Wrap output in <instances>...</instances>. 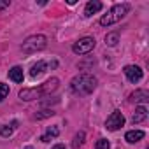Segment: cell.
<instances>
[{"label": "cell", "instance_id": "cell-23", "mask_svg": "<svg viewBox=\"0 0 149 149\" xmlns=\"http://www.w3.org/2000/svg\"><path fill=\"white\" fill-rule=\"evenodd\" d=\"M25 149H33V147H32V146H26V147H25Z\"/></svg>", "mask_w": 149, "mask_h": 149}, {"label": "cell", "instance_id": "cell-2", "mask_svg": "<svg viewBox=\"0 0 149 149\" xmlns=\"http://www.w3.org/2000/svg\"><path fill=\"white\" fill-rule=\"evenodd\" d=\"M97 88V77L93 74H88V72H83L79 76H76L72 81H70V90L76 93V95H90L93 93Z\"/></svg>", "mask_w": 149, "mask_h": 149}, {"label": "cell", "instance_id": "cell-12", "mask_svg": "<svg viewBox=\"0 0 149 149\" xmlns=\"http://www.w3.org/2000/svg\"><path fill=\"white\" fill-rule=\"evenodd\" d=\"M18 121L14 119V121H11L9 125H4V126H0V135H2V137H11L13 133H14V130L18 128Z\"/></svg>", "mask_w": 149, "mask_h": 149}, {"label": "cell", "instance_id": "cell-3", "mask_svg": "<svg viewBox=\"0 0 149 149\" xmlns=\"http://www.w3.org/2000/svg\"><path fill=\"white\" fill-rule=\"evenodd\" d=\"M128 11H130V6H128V4H116V6H112V7L107 11V14H104V16L100 18V25H102V26L116 25L118 21H121V19L128 14Z\"/></svg>", "mask_w": 149, "mask_h": 149}, {"label": "cell", "instance_id": "cell-6", "mask_svg": "<svg viewBox=\"0 0 149 149\" xmlns=\"http://www.w3.org/2000/svg\"><path fill=\"white\" fill-rule=\"evenodd\" d=\"M123 126H125V116H123L121 111H114V112L107 118V121H105V128H107L109 132H116V130H119V128H123Z\"/></svg>", "mask_w": 149, "mask_h": 149}, {"label": "cell", "instance_id": "cell-15", "mask_svg": "<svg viewBox=\"0 0 149 149\" xmlns=\"http://www.w3.org/2000/svg\"><path fill=\"white\" fill-rule=\"evenodd\" d=\"M132 100H133V102L146 104V102H149V93H147L146 90H137L135 93H132Z\"/></svg>", "mask_w": 149, "mask_h": 149}, {"label": "cell", "instance_id": "cell-4", "mask_svg": "<svg viewBox=\"0 0 149 149\" xmlns=\"http://www.w3.org/2000/svg\"><path fill=\"white\" fill-rule=\"evenodd\" d=\"M46 46H47V37L37 33V35L28 37V39L21 44V51L26 53V54H33V53H37V51L46 49Z\"/></svg>", "mask_w": 149, "mask_h": 149}, {"label": "cell", "instance_id": "cell-20", "mask_svg": "<svg viewBox=\"0 0 149 149\" xmlns=\"http://www.w3.org/2000/svg\"><path fill=\"white\" fill-rule=\"evenodd\" d=\"M54 112L49 109V111H40V114H35V119H42V118H49V116H53Z\"/></svg>", "mask_w": 149, "mask_h": 149}, {"label": "cell", "instance_id": "cell-22", "mask_svg": "<svg viewBox=\"0 0 149 149\" xmlns=\"http://www.w3.org/2000/svg\"><path fill=\"white\" fill-rule=\"evenodd\" d=\"M51 149H67V147H65L63 144H56V146H53Z\"/></svg>", "mask_w": 149, "mask_h": 149}, {"label": "cell", "instance_id": "cell-17", "mask_svg": "<svg viewBox=\"0 0 149 149\" xmlns=\"http://www.w3.org/2000/svg\"><path fill=\"white\" fill-rule=\"evenodd\" d=\"M84 137H86V133H84V132H79V133H77L76 137H74L72 147H74V149H77V147H79V146H81V144L84 142Z\"/></svg>", "mask_w": 149, "mask_h": 149}, {"label": "cell", "instance_id": "cell-13", "mask_svg": "<svg viewBox=\"0 0 149 149\" xmlns=\"http://www.w3.org/2000/svg\"><path fill=\"white\" fill-rule=\"evenodd\" d=\"M23 68L21 67H13L9 70V79L14 81V83H23Z\"/></svg>", "mask_w": 149, "mask_h": 149}, {"label": "cell", "instance_id": "cell-18", "mask_svg": "<svg viewBox=\"0 0 149 149\" xmlns=\"http://www.w3.org/2000/svg\"><path fill=\"white\" fill-rule=\"evenodd\" d=\"M7 95H9V86L6 83H0V102H4Z\"/></svg>", "mask_w": 149, "mask_h": 149}, {"label": "cell", "instance_id": "cell-14", "mask_svg": "<svg viewBox=\"0 0 149 149\" xmlns=\"http://www.w3.org/2000/svg\"><path fill=\"white\" fill-rule=\"evenodd\" d=\"M58 135H60V128H58V126H49V128L46 130V133L40 137V140H42V142H49V140L56 139Z\"/></svg>", "mask_w": 149, "mask_h": 149}, {"label": "cell", "instance_id": "cell-7", "mask_svg": "<svg viewBox=\"0 0 149 149\" xmlns=\"http://www.w3.org/2000/svg\"><path fill=\"white\" fill-rule=\"evenodd\" d=\"M125 76H126V79L130 81V83H139V81H142V77H144V72H142V68L140 67H137V65H126L125 67Z\"/></svg>", "mask_w": 149, "mask_h": 149}, {"label": "cell", "instance_id": "cell-21", "mask_svg": "<svg viewBox=\"0 0 149 149\" xmlns=\"http://www.w3.org/2000/svg\"><path fill=\"white\" fill-rule=\"evenodd\" d=\"M11 6V2H9V0H0V11H2V9H6V7H9Z\"/></svg>", "mask_w": 149, "mask_h": 149}, {"label": "cell", "instance_id": "cell-5", "mask_svg": "<svg viewBox=\"0 0 149 149\" xmlns=\"http://www.w3.org/2000/svg\"><path fill=\"white\" fill-rule=\"evenodd\" d=\"M95 39L93 37H83V39H79L77 42H74V46H72V51L76 53V54H88L90 51H93L95 49Z\"/></svg>", "mask_w": 149, "mask_h": 149}, {"label": "cell", "instance_id": "cell-11", "mask_svg": "<svg viewBox=\"0 0 149 149\" xmlns=\"http://www.w3.org/2000/svg\"><path fill=\"white\" fill-rule=\"evenodd\" d=\"M146 118H147V109H146L144 105H139V107L135 109V114H133L132 121H133V125H137V123H142Z\"/></svg>", "mask_w": 149, "mask_h": 149}, {"label": "cell", "instance_id": "cell-10", "mask_svg": "<svg viewBox=\"0 0 149 149\" xmlns=\"http://www.w3.org/2000/svg\"><path fill=\"white\" fill-rule=\"evenodd\" d=\"M144 132L142 130H130V132H126V135H125V140L128 142V144H135V142H139V140H142L144 139Z\"/></svg>", "mask_w": 149, "mask_h": 149}, {"label": "cell", "instance_id": "cell-19", "mask_svg": "<svg viewBox=\"0 0 149 149\" xmlns=\"http://www.w3.org/2000/svg\"><path fill=\"white\" fill-rule=\"evenodd\" d=\"M109 147H111V142H109L107 139H100V140H97L95 149H109Z\"/></svg>", "mask_w": 149, "mask_h": 149}, {"label": "cell", "instance_id": "cell-8", "mask_svg": "<svg viewBox=\"0 0 149 149\" xmlns=\"http://www.w3.org/2000/svg\"><path fill=\"white\" fill-rule=\"evenodd\" d=\"M102 2L100 0H90V2L86 4V7H84V16L86 18H90V16H93V14H97V13H100L102 11Z\"/></svg>", "mask_w": 149, "mask_h": 149}, {"label": "cell", "instance_id": "cell-16", "mask_svg": "<svg viewBox=\"0 0 149 149\" xmlns=\"http://www.w3.org/2000/svg\"><path fill=\"white\" fill-rule=\"evenodd\" d=\"M118 42H119V33H118V32H111V33L105 35V44H107V46L114 47Z\"/></svg>", "mask_w": 149, "mask_h": 149}, {"label": "cell", "instance_id": "cell-1", "mask_svg": "<svg viewBox=\"0 0 149 149\" xmlns=\"http://www.w3.org/2000/svg\"><path fill=\"white\" fill-rule=\"evenodd\" d=\"M58 84H60V81L56 77H51L46 83L39 84L37 88H23L19 91V98L25 100V102H32V100H37V98L47 97V95H51L53 91L58 90Z\"/></svg>", "mask_w": 149, "mask_h": 149}, {"label": "cell", "instance_id": "cell-9", "mask_svg": "<svg viewBox=\"0 0 149 149\" xmlns=\"http://www.w3.org/2000/svg\"><path fill=\"white\" fill-rule=\"evenodd\" d=\"M47 61H44V60H40V61H37L35 65H32V68H30V76L32 77H40L42 74L47 70Z\"/></svg>", "mask_w": 149, "mask_h": 149}]
</instances>
